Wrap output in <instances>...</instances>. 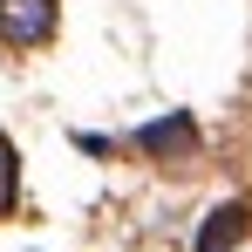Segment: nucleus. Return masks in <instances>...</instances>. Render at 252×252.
Here are the masks:
<instances>
[{
  "label": "nucleus",
  "mask_w": 252,
  "mask_h": 252,
  "mask_svg": "<svg viewBox=\"0 0 252 252\" xmlns=\"http://www.w3.org/2000/svg\"><path fill=\"white\" fill-rule=\"evenodd\" d=\"M14 191H21V157H14V143L0 136V218L14 211Z\"/></svg>",
  "instance_id": "20e7f679"
},
{
  "label": "nucleus",
  "mask_w": 252,
  "mask_h": 252,
  "mask_svg": "<svg viewBox=\"0 0 252 252\" xmlns=\"http://www.w3.org/2000/svg\"><path fill=\"white\" fill-rule=\"evenodd\" d=\"M246 225H252L246 205H218V211L205 218V232H198V252H232L239 239H246Z\"/></svg>",
  "instance_id": "7ed1b4c3"
},
{
  "label": "nucleus",
  "mask_w": 252,
  "mask_h": 252,
  "mask_svg": "<svg viewBox=\"0 0 252 252\" xmlns=\"http://www.w3.org/2000/svg\"><path fill=\"white\" fill-rule=\"evenodd\" d=\"M62 0H0V48H41L55 41Z\"/></svg>",
  "instance_id": "f257e3e1"
},
{
  "label": "nucleus",
  "mask_w": 252,
  "mask_h": 252,
  "mask_svg": "<svg viewBox=\"0 0 252 252\" xmlns=\"http://www.w3.org/2000/svg\"><path fill=\"white\" fill-rule=\"evenodd\" d=\"M136 143H143L150 157H191V150H198V123H191V116H164V123L136 129Z\"/></svg>",
  "instance_id": "f03ea898"
}]
</instances>
